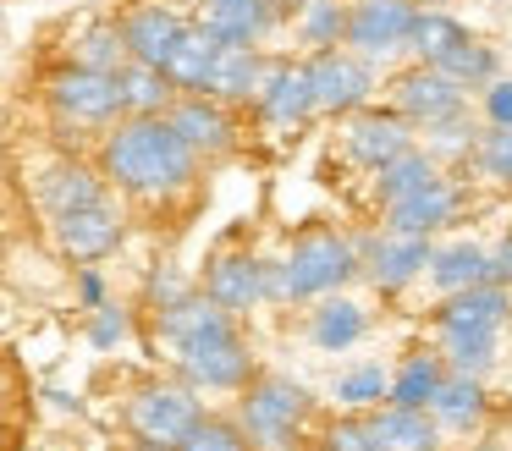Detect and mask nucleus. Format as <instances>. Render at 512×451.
<instances>
[{
  "label": "nucleus",
  "mask_w": 512,
  "mask_h": 451,
  "mask_svg": "<svg viewBox=\"0 0 512 451\" xmlns=\"http://www.w3.org/2000/svg\"><path fill=\"white\" fill-rule=\"evenodd\" d=\"M204 418L199 391H188L182 380H149L127 396L122 407V424L138 446H160V451H177L182 435Z\"/></svg>",
  "instance_id": "nucleus-4"
},
{
  "label": "nucleus",
  "mask_w": 512,
  "mask_h": 451,
  "mask_svg": "<svg viewBox=\"0 0 512 451\" xmlns=\"http://www.w3.org/2000/svg\"><path fill=\"white\" fill-rule=\"evenodd\" d=\"M215 50H221V44H215L199 22H188V28H182V39L171 44V55L160 61V72H166V83L177 88V94H204L210 66H215Z\"/></svg>",
  "instance_id": "nucleus-25"
},
{
  "label": "nucleus",
  "mask_w": 512,
  "mask_h": 451,
  "mask_svg": "<svg viewBox=\"0 0 512 451\" xmlns=\"http://www.w3.org/2000/svg\"><path fill=\"white\" fill-rule=\"evenodd\" d=\"M446 380L441 352H408L397 363V374H386V402L391 407H430L435 385Z\"/></svg>",
  "instance_id": "nucleus-29"
},
{
  "label": "nucleus",
  "mask_w": 512,
  "mask_h": 451,
  "mask_svg": "<svg viewBox=\"0 0 512 451\" xmlns=\"http://www.w3.org/2000/svg\"><path fill=\"white\" fill-rule=\"evenodd\" d=\"M276 6H281V11H287V17H292V11H298V6H303V0H276Z\"/></svg>",
  "instance_id": "nucleus-45"
},
{
  "label": "nucleus",
  "mask_w": 512,
  "mask_h": 451,
  "mask_svg": "<svg viewBox=\"0 0 512 451\" xmlns=\"http://www.w3.org/2000/svg\"><path fill=\"white\" fill-rule=\"evenodd\" d=\"M193 286H188V275H177V270H155L149 275V308H166V303H177V297H188Z\"/></svg>",
  "instance_id": "nucleus-42"
},
{
  "label": "nucleus",
  "mask_w": 512,
  "mask_h": 451,
  "mask_svg": "<svg viewBox=\"0 0 512 451\" xmlns=\"http://www.w3.org/2000/svg\"><path fill=\"white\" fill-rule=\"evenodd\" d=\"M507 286L485 281V286H463V292H452L441 308H435V330H490V336H501V325H507Z\"/></svg>",
  "instance_id": "nucleus-20"
},
{
  "label": "nucleus",
  "mask_w": 512,
  "mask_h": 451,
  "mask_svg": "<svg viewBox=\"0 0 512 451\" xmlns=\"http://www.w3.org/2000/svg\"><path fill=\"white\" fill-rule=\"evenodd\" d=\"M259 72H265V55H259V44H221V50H215V66H210V83H204V94L237 110V105H248V99H254Z\"/></svg>",
  "instance_id": "nucleus-23"
},
{
  "label": "nucleus",
  "mask_w": 512,
  "mask_h": 451,
  "mask_svg": "<svg viewBox=\"0 0 512 451\" xmlns=\"http://www.w3.org/2000/svg\"><path fill=\"white\" fill-rule=\"evenodd\" d=\"M468 39H474V33H468V22H457L446 6H419V22H413L408 55H413L419 66H446Z\"/></svg>",
  "instance_id": "nucleus-24"
},
{
  "label": "nucleus",
  "mask_w": 512,
  "mask_h": 451,
  "mask_svg": "<svg viewBox=\"0 0 512 451\" xmlns=\"http://www.w3.org/2000/svg\"><path fill=\"white\" fill-rule=\"evenodd\" d=\"M56 226V248L78 264H94V259H111L127 237V215L116 198H100V204H83V209H67V215L50 220Z\"/></svg>",
  "instance_id": "nucleus-10"
},
{
  "label": "nucleus",
  "mask_w": 512,
  "mask_h": 451,
  "mask_svg": "<svg viewBox=\"0 0 512 451\" xmlns=\"http://www.w3.org/2000/svg\"><path fill=\"white\" fill-rule=\"evenodd\" d=\"M199 292L226 314H248L254 303H265V259H254L248 248H215Z\"/></svg>",
  "instance_id": "nucleus-14"
},
{
  "label": "nucleus",
  "mask_w": 512,
  "mask_h": 451,
  "mask_svg": "<svg viewBox=\"0 0 512 451\" xmlns=\"http://www.w3.org/2000/svg\"><path fill=\"white\" fill-rule=\"evenodd\" d=\"M435 72H446L457 88H468V94H474V88H485V83H496V77H501V55H496V44L468 39L463 50H457L446 66H435Z\"/></svg>",
  "instance_id": "nucleus-34"
},
{
  "label": "nucleus",
  "mask_w": 512,
  "mask_h": 451,
  "mask_svg": "<svg viewBox=\"0 0 512 451\" xmlns=\"http://www.w3.org/2000/svg\"><path fill=\"white\" fill-rule=\"evenodd\" d=\"M457 209H463V187L452 182V176H435V182H424L419 193L397 198V204H386V231H408V237H430V231L452 226Z\"/></svg>",
  "instance_id": "nucleus-18"
},
{
  "label": "nucleus",
  "mask_w": 512,
  "mask_h": 451,
  "mask_svg": "<svg viewBox=\"0 0 512 451\" xmlns=\"http://www.w3.org/2000/svg\"><path fill=\"white\" fill-rule=\"evenodd\" d=\"M430 281L441 286L446 297L463 292V286H485L490 281V259L479 242H446V248H430Z\"/></svg>",
  "instance_id": "nucleus-28"
},
{
  "label": "nucleus",
  "mask_w": 512,
  "mask_h": 451,
  "mask_svg": "<svg viewBox=\"0 0 512 451\" xmlns=\"http://www.w3.org/2000/svg\"><path fill=\"white\" fill-rule=\"evenodd\" d=\"M424 413L435 418V429H457V435H468V429H479L485 424V413H490V396H485V380L479 374H452L446 369V380L435 385V396H430V407Z\"/></svg>",
  "instance_id": "nucleus-21"
},
{
  "label": "nucleus",
  "mask_w": 512,
  "mask_h": 451,
  "mask_svg": "<svg viewBox=\"0 0 512 451\" xmlns=\"http://www.w3.org/2000/svg\"><path fill=\"white\" fill-rule=\"evenodd\" d=\"M89 341H94L100 352H111L116 341H127V308H116V303H100V308H94Z\"/></svg>",
  "instance_id": "nucleus-40"
},
{
  "label": "nucleus",
  "mask_w": 512,
  "mask_h": 451,
  "mask_svg": "<svg viewBox=\"0 0 512 451\" xmlns=\"http://www.w3.org/2000/svg\"><path fill=\"white\" fill-rule=\"evenodd\" d=\"M369 435L375 451H441V429L424 407H369Z\"/></svg>",
  "instance_id": "nucleus-22"
},
{
  "label": "nucleus",
  "mask_w": 512,
  "mask_h": 451,
  "mask_svg": "<svg viewBox=\"0 0 512 451\" xmlns=\"http://www.w3.org/2000/svg\"><path fill=\"white\" fill-rule=\"evenodd\" d=\"M303 72H309V88H314V116H353L375 94V61L353 55L347 44L314 50L303 61Z\"/></svg>",
  "instance_id": "nucleus-7"
},
{
  "label": "nucleus",
  "mask_w": 512,
  "mask_h": 451,
  "mask_svg": "<svg viewBox=\"0 0 512 451\" xmlns=\"http://www.w3.org/2000/svg\"><path fill=\"white\" fill-rule=\"evenodd\" d=\"M45 99L56 121L83 132H105L122 121V94H116V72H94V66H56L45 83Z\"/></svg>",
  "instance_id": "nucleus-5"
},
{
  "label": "nucleus",
  "mask_w": 512,
  "mask_h": 451,
  "mask_svg": "<svg viewBox=\"0 0 512 451\" xmlns=\"http://www.w3.org/2000/svg\"><path fill=\"white\" fill-rule=\"evenodd\" d=\"M391 110H397L413 132H424V127H435V121L463 116V110H468V88H457L452 77L435 72V66L413 61L408 72L391 77Z\"/></svg>",
  "instance_id": "nucleus-9"
},
{
  "label": "nucleus",
  "mask_w": 512,
  "mask_h": 451,
  "mask_svg": "<svg viewBox=\"0 0 512 451\" xmlns=\"http://www.w3.org/2000/svg\"><path fill=\"white\" fill-rule=\"evenodd\" d=\"M474 143H479V127L468 121V110H463V116H452V121H435V127H424V154H430L435 165L468 160V154H474Z\"/></svg>",
  "instance_id": "nucleus-35"
},
{
  "label": "nucleus",
  "mask_w": 512,
  "mask_h": 451,
  "mask_svg": "<svg viewBox=\"0 0 512 451\" xmlns=\"http://www.w3.org/2000/svg\"><path fill=\"white\" fill-rule=\"evenodd\" d=\"M177 451H254L248 446V435L237 429V418H215V413H204L199 424L182 435V446Z\"/></svg>",
  "instance_id": "nucleus-38"
},
{
  "label": "nucleus",
  "mask_w": 512,
  "mask_h": 451,
  "mask_svg": "<svg viewBox=\"0 0 512 451\" xmlns=\"http://www.w3.org/2000/svg\"><path fill=\"white\" fill-rule=\"evenodd\" d=\"M171 363H177L188 391H243V385L254 380V352H248V341L237 325L210 330V336L177 347Z\"/></svg>",
  "instance_id": "nucleus-6"
},
{
  "label": "nucleus",
  "mask_w": 512,
  "mask_h": 451,
  "mask_svg": "<svg viewBox=\"0 0 512 451\" xmlns=\"http://www.w3.org/2000/svg\"><path fill=\"white\" fill-rule=\"evenodd\" d=\"M468 160H474V171L485 176V182L512 187V127H485Z\"/></svg>",
  "instance_id": "nucleus-37"
},
{
  "label": "nucleus",
  "mask_w": 512,
  "mask_h": 451,
  "mask_svg": "<svg viewBox=\"0 0 512 451\" xmlns=\"http://www.w3.org/2000/svg\"><path fill=\"white\" fill-rule=\"evenodd\" d=\"M413 6H446V0H413Z\"/></svg>",
  "instance_id": "nucleus-47"
},
{
  "label": "nucleus",
  "mask_w": 512,
  "mask_h": 451,
  "mask_svg": "<svg viewBox=\"0 0 512 451\" xmlns=\"http://www.w3.org/2000/svg\"><path fill=\"white\" fill-rule=\"evenodd\" d=\"M166 121L177 127V138L188 143L199 160H221V154L237 149L232 105H221V99H210V94H177L171 110H166Z\"/></svg>",
  "instance_id": "nucleus-13"
},
{
  "label": "nucleus",
  "mask_w": 512,
  "mask_h": 451,
  "mask_svg": "<svg viewBox=\"0 0 512 451\" xmlns=\"http://www.w3.org/2000/svg\"><path fill=\"white\" fill-rule=\"evenodd\" d=\"M116 94H122V116H166L177 88L166 83L160 66H138V61H122L116 66Z\"/></svg>",
  "instance_id": "nucleus-27"
},
{
  "label": "nucleus",
  "mask_w": 512,
  "mask_h": 451,
  "mask_svg": "<svg viewBox=\"0 0 512 451\" xmlns=\"http://www.w3.org/2000/svg\"><path fill=\"white\" fill-rule=\"evenodd\" d=\"M122 451H160V446H138V440H133V446H122Z\"/></svg>",
  "instance_id": "nucleus-46"
},
{
  "label": "nucleus",
  "mask_w": 512,
  "mask_h": 451,
  "mask_svg": "<svg viewBox=\"0 0 512 451\" xmlns=\"http://www.w3.org/2000/svg\"><path fill=\"white\" fill-rule=\"evenodd\" d=\"M342 28H347V0H303L292 11V33H298L303 50H336L342 44Z\"/></svg>",
  "instance_id": "nucleus-30"
},
{
  "label": "nucleus",
  "mask_w": 512,
  "mask_h": 451,
  "mask_svg": "<svg viewBox=\"0 0 512 451\" xmlns=\"http://www.w3.org/2000/svg\"><path fill=\"white\" fill-rule=\"evenodd\" d=\"M182 28H188V17L171 6H160V0H138V6H127L122 17H116V33H122V50L127 61L138 66H160L171 55V44L182 39Z\"/></svg>",
  "instance_id": "nucleus-16"
},
{
  "label": "nucleus",
  "mask_w": 512,
  "mask_h": 451,
  "mask_svg": "<svg viewBox=\"0 0 512 451\" xmlns=\"http://www.w3.org/2000/svg\"><path fill=\"white\" fill-rule=\"evenodd\" d=\"M309 413H314V396L298 380H287V374H254L243 385L237 429L248 435L254 451H287V446H298Z\"/></svg>",
  "instance_id": "nucleus-3"
},
{
  "label": "nucleus",
  "mask_w": 512,
  "mask_h": 451,
  "mask_svg": "<svg viewBox=\"0 0 512 451\" xmlns=\"http://www.w3.org/2000/svg\"><path fill=\"white\" fill-rule=\"evenodd\" d=\"M479 94H485V121L490 127H512V77H496V83H485Z\"/></svg>",
  "instance_id": "nucleus-41"
},
{
  "label": "nucleus",
  "mask_w": 512,
  "mask_h": 451,
  "mask_svg": "<svg viewBox=\"0 0 512 451\" xmlns=\"http://www.w3.org/2000/svg\"><path fill=\"white\" fill-rule=\"evenodd\" d=\"M287 11L276 0H199V28L215 44H259L265 33H276V22Z\"/></svg>",
  "instance_id": "nucleus-17"
},
{
  "label": "nucleus",
  "mask_w": 512,
  "mask_h": 451,
  "mask_svg": "<svg viewBox=\"0 0 512 451\" xmlns=\"http://www.w3.org/2000/svg\"><path fill=\"white\" fill-rule=\"evenodd\" d=\"M320 451H375L369 435V413H342L320 429Z\"/></svg>",
  "instance_id": "nucleus-39"
},
{
  "label": "nucleus",
  "mask_w": 512,
  "mask_h": 451,
  "mask_svg": "<svg viewBox=\"0 0 512 451\" xmlns=\"http://www.w3.org/2000/svg\"><path fill=\"white\" fill-rule=\"evenodd\" d=\"M34 193H39V209L56 220V215H67V209H83V204H100V198H111V187H105V176L94 171V165H83V160H56V165H45V171H39Z\"/></svg>",
  "instance_id": "nucleus-19"
},
{
  "label": "nucleus",
  "mask_w": 512,
  "mask_h": 451,
  "mask_svg": "<svg viewBox=\"0 0 512 451\" xmlns=\"http://www.w3.org/2000/svg\"><path fill=\"white\" fill-rule=\"evenodd\" d=\"M100 176L116 193L160 204V198H177L193 187L199 154L177 138V127L166 116H122L116 127H105Z\"/></svg>",
  "instance_id": "nucleus-1"
},
{
  "label": "nucleus",
  "mask_w": 512,
  "mask_h": 451,
  "mask_svg": "<svg viewBox=\"0 0 512 451\" xmlns=\"http://www.w3.org/2000/svg\"><path fill=\"white\" fill-rule=\"evenodd\" d=\"M435 176H441V165H435L424 149L397 154L391 165H380V171H375V198H380V209L397 204V198H408V193H419V187L435 182Z\"/></svg>",
  "instance_id": "nucleus-31"
},
{
  "label": "nucleus",
  "mask_w": 512,
  "mask_h": 451,
  "mask_svg": "<svg viewBox=\"0 0 512 451\" xmlns=\"http://www.w3.org/2000/svg\"><path fill=\"white\" fill-rule=\"evenodd\" d=\"M441 363L452 374H485L496 363V336L490 330H441Z\"/></svg>",
  "instance_id": "nucleus-33"
},
{
  "label": "nucleus",
  "mask_w": 512,
  "mask_h": 451,
  "mask_svg": "<svg viewBox=\"0 0 512 451\" xmlns=\"http://www.w3.org/2000/svg\"><path fill=\"white\" fill-rule=\"evenodd\" d=\"M485 259H490V281L507 286L512 281V237H501L496 248H485Z\"/></svg>",
  "instance_id": "nucleus-43"
},
{
  "label": "nucleus",
  "mask_w": 512,
  "mask_h": 451,
  "mask_svg": "<svg viewBox=\"0 0 512 451\" xmlns=\"http://www.w3.org/2000/svg\"><path fill=\"white\" fill-rule=\"evenodd\" d=\"M78 292H83V303H89V308H100V303H105V281H100V275H94V270H83Z\"/></svg>",
  "instance_id": "nucleus-44"
},
{
  "label": "nucleus",
  "mask_w": 512,
  "mask_h": 451,
  "mask_svg": "<svg viewBox=\"0 0 512 451\" xmlns=\"http://www.w3.org/2000/svg\"><path fill=\"white\" fill-rule=\"evenodd\" d=\"M413 22H419L413 0H347L342 44L364 61H397L413 39Z\"/></svg>",
  "instance_id": "nucleus-8"
},
{
  "label": "nucleus",
  "mask_w": 512,
  "mask_h": 451,
  "mask_svg": "<svg viewBox=\"0 0 512 451\" xmlns=\"http://www.w3.org/2000/svg\"><path fill=\"white\" fill-rule=\"evenodd\" d=\"M336 402L347 407V413H369V407L386 402V369L380 363H358V369H347L342 380H336Z\"/></svg>",
  "instance_id": "nucleus-36"
},
{
  "label": "nucleus",
  "mask_w": 512,
  "mask_h": 451,
  "mask_svg": "<svg viewBox=\"0 0 512 451\" xmlns=\"http://www.w3.org/2000/svg\"><path fill=\"white\" fill-rule=\"evenodd\" d=\"M358 275V242H347L331 226H309L287 248V259L265 264V297L276 303H309V297H331Z\"/></svg>",
  "instance_id": "nucleus-2"
},
{
  "label": "nucleus",
  "mask_w": 512,
  "mask_h": 451,
  "mask_svg": "<svg viewBox=\"0 0 512 451\" xmlns=\"http://www.w3.org/2000/svg\"><path fill=\"white\" fill-rule=\"evenodd\" d=\"M364 330H369V314L353 303V297H320V308H314V319H309V341L320 352H347V347H358L364 341Z\"/></svg>",
  "instance_id": "nucleus-26"
},
{
  "label": "nucleus",
  "mask_w": 512,
  "mask_h": 451,
  "mask_svg": "<svg viewBox=\"0 0 512 451\" xmlns=\"http://www.w3.org/2000/svg\"><path fill=\"white\" fill-rule=\"evenodd\" d=\"M248 105L259 110V121L270 127H303L314 116V88H309V72L303 61H287V55H265V72H259V88Z\"/></svg>",
  "instance_id": "nucleus-12"
},
{
  "label": "nucleus",
  "mask_w": 512,
  "mask_h": 451,
  "mask_svg": "<svg viewBox=\"0 0 512 451\" xmlns=\"http://www.w3.org/2000/svg\"><path fill=\"white\" fill-rule=\"evenodd\" d=\"M342 149H347V160H353V165H364V171H380V165H391L397 154L413 149V127L397 116V110L364 105V110H353V116H347Z\"/></svg>",
  "instance_id": "nucleus-15"
},
{
  "label": "nucleus",
  "mask_w": 512,
  "mask_h": 451,
  "mask_svg": "<svg viewBox=\"0 0 512 451\" xmlns=\"http://www.w3.org/2000/svg\"><path fill=\"white\" fill-rule=\"evenodd\" d=\"M127 61L122 33H116V17H94L83 22L78 44H72V66H94V72H116Z\"/></svg>",
  "instance_id": "nucleus-32"
},
{
  "label": "nucleus",
  "mask_w": 512,
  "mask_h": 451,
  "mask_svg": "<svg viewBox=\"0 0 512 451\" xmlns=\"http://www.w3.org/2000/svg\"><path fill=\"white\" fill-rule=\"evenodd\" d=\"M430 248H435L430 237H408V231L380 226L375 237L358 242V275H369V286H380V292H402V286H413L424 275Z\"/></svg>",
  "instance_id": "nucleus-11"
}]
</instances>
